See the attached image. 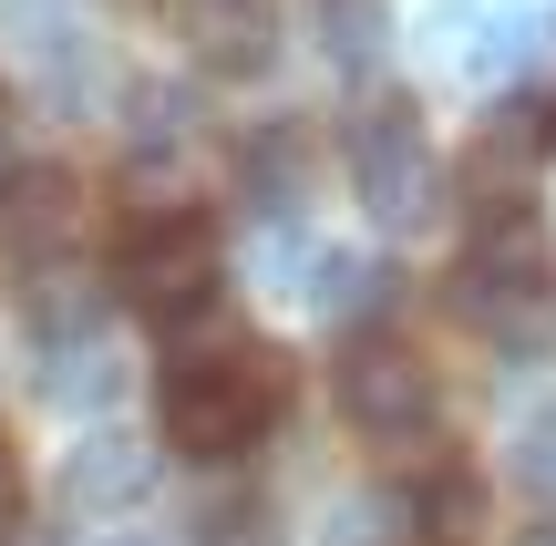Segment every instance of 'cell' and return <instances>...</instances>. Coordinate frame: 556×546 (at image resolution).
<instances>
[{
  "instance_id": "obj_2",
  "label": "cell",
  "mask_w": 556,
  "mask_h": 546,
  "mask_svg": "<svg viewBox=\"0 0 556 546\" xmlns=\"http://www.w3.org/2000/svg\"><path fill=\"white\" fill-rule=\"evenodd\" d=\"M278 412H289V351L278 341H217L165 371V444L197 454V465L248 454Z\"/></svg>"
},
{
  "instance_id": "obj_8",
  "label": "cell",
  "mask_w": 556,
  "mask_h": 546,
  "mask_svg": "<svg viewBox=\"0 0 556 546\" xmlns=\"http://www.w3.org/2000/svg\"><path fill=\"white\" fill-rule=\"evenodd\" d=\"M62 495H73V506H135V495H144V444H135V433H93L83 465L62 474Z\"/></svg>"
},
{
  "instance_id": "obj_3",
  "label": "cell",
  "mask_w": 556,
  "mask_h": 546,
  "mask_svg": "<svg viewBox=\"0 0 556 546\" xmlns=\"http://www.w3.org/2000/svg\"><path fill=\"white\" fill-rule=\"evenodd\" d=\"M330 392H340V412H351V433L361 444H433V423H443V392H433V361H422L413 341H392V330H351L340 341V361H330Z\"/></svg>"
},
{
  "instance_id": "obj_4",
  "label": "cell",
  "mask_w": 556,
  "mask_h": 546,
  "mask_svg": "<svg viewBox=\"0 0 556 546\" xmlns=\"http://www.w3.org/2000/svg\"><path fill=\"white\" fill-rule=\"evenodd\" d=\"M351 176H361V196H371L381 217H422V206H433L443 165H433V135H422V103L413 93L361 103V124H351Z\"/></svg>"
},
{
  "instance_id": "obj_12",
  "label": "cell",
  "mask_w": 556,
  "mask_h": 546,
  "mask_svg": "<svg viewBox=\"0 0 556 546\" xmlns=\"http://www.w3.org/2000/svg\"><path fill=\"white\" fill-rule=\"evenodd\" d=\"M21 506H31V474H21V444L0 433V536L21 526Z\"/></svg>"
},
{
  "instance_id": "obj_15",
  "label": "cell",
  "mask_w": 556,
  "mask_h": 546,
  "mask_svg": "<svg viewBox=\"0 0 556 546\" xmlns=\"http://www.w3.org/2000/svg\"><path fill=\"white\" fill-rule=\"evenodd\" d=\"M546 144H556V103H546Z\"/></svg>"
},
{
  "instance_id": "obj_11",
  "label": "cell",
  "mask_w": 556,
  "mask_h": 546,
  "mask_svg": "<svg viewBox=\"0 0 556 546\" xmlns=\"http://www.w3.org/2000/svg\"><path fill=\"white\" fill-rule=\"evenodd\" d=\"M371 21H381L371 0H330V52H340V62H361V52H371Z\"/></svg>"
},
{
  "instance_id": "obj_9",
  "label": "cell",
  "mask_w": 556,
  "mask_h": 546,
  "mask_svg": "<svg viewBox=\"0 0 556 546\" xmlns=\"http://www.w3.org/2000/svg\"><path fill=\"white\" fill-rule=\"evenodd\" d=\"M422 546H475L484 526V474L475 465H433V485H422Z\"/></svg>"
},
{
  "instance_id": "obj_13",
  "label": "cell",
  "mask_w": 556,
  "mask_h": 546,
  "mask_svg": "<svg viewBox=\"0 0 556 546\" xmlns=\"http://www.w3.org/2000/svg\"><path fill=\"white\" fill-rule=\"evenodd\" d=\"M21 176V114H11V93H0V186Z\"/></svg>"
},
{
  "instance_id": "obj_1",
  "label": "cell",
  "mask_w": 556,
  "mask_h": 546,
  "mask_svg": "<svg viewBox=\"0 0 556 546\" xmlns=\"http://www.w3.org/2000/svg\"><path fill=\"white\" fill-rule=\"evenodd\" d=\"M114 300H135L144 320L176 341V361L217 351L227 330V279H217V217L186 206V217H135L114 247Z\"/></svg>"
},
{
  "instance_id": "obj_6",
  "label": "cell",
  "mask_w": 556,
  "mask_h": 546,
  "mask_svg": "<svg viewBox=\"0 0 556 546\" xmlns=\"http://www.w3.org/2000/svg\"><path fill=\"white\" fill-rule=\"evenodd\" d=\"M21 309H31V330H41V341H83V330H93L103 320V289L93 279H83V268H31V279H21Z\"/></svg>"
},
{
  "instance_id": "obj_5",
  "label": "cell",
  "mask_w": 556,
  "mask_h": 546,
  "mask_svg": "<svg viewBox=\"0 0 556 546\" xmlns=\"http://www.w3.org/2000/svg\"><path fill=\"white\" fill-rule=\"evenodd\" d=\"M83 227V186L62 176V165H21L11 186H0V258L11 268H52L62 247H73Z\"/></svg>"
},
{
  "instance_id": "obj_14",
  "label": "cell",
  "mask_w": 556,
  "mask_h": 546,
  "mask_svg": "<svg viewBox=\"0 0 556 546\" xmlns=\"http://www.w3.org/2000/svg\"><path fill=\"white\" fill-rule=\"evenodd\" d=\"M526 546H556V516H546V526H526Z\"/></svg>"
},
{
  "instance_id": "obj_7",
  "label": "cell",
  "mask_w": 556,
  "mask_h": 546,
  "mask_svg": "<svg viewBox=\"0 0 556 546\" xmlns=\"http://www.w3.org/2000/svg\"><path fill=\"white\" fill-rule=\"evenodd\" d=\"M238 176H248L258 206H299L309 196V135H299V124H258L248 155H238Z\"/></svg>"
},
{
  "instance_id": "obj_10",
  "label": "cell",
  "mask_w": 556,
  "mask_h": 546,
  "mask_svg": "<svg viewBox=\"0 0 556 546\" xmlns=\"http://www.w3.org/2000/svg\"><path fill=\"white\" fill-rule=\"evenodd\" d=\"M516 474H526V485H536L546 506H556V412H536V423L516 433Z\"/></svg>"
}]
</instances>
